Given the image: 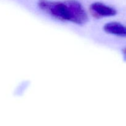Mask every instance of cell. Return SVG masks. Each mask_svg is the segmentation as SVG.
Listing matches in <instances>:
<instances>
[{"mask_svg": "<svg viewBox=\"0 0 126 126\" xmlns=\"http://www.w3.org/2000/svg\"><path fill=\"white\" fill-rule=\"evenodd\" d=\"M39 8L56 19L69 21L76 24H84L88 20L87 13L82 5L75 0L64 2H54L47 0H39Z\"/></svg>", "mask_w": 126, "mask_h": 126, "instance_id": "1", "label": "cell"}, {"mask_svg": "<svg viewBox=\"0 0 126 126\" xmlns=\"http://www.w3.org/2000/svg\"><path fill=\"white\" fill-rule=\"evenodd\" d=\"M90 10L92 14L96 18L111 17L116 14V11L114 8L99 2L92 4Z\"/></svg>", "mask_w": 126, "mask_h": 126, "instance_id": "2", "label": "cell"}, {"mask_svg": "<svg viewBox=\"0 0 126 126\" xmlns=\"http://www.w3.org/2000/svg\"><path fill=\"white\" fill-rule=\"evenodd\" d=\"M103 28L109 34L121 37H126V27L120 23L116 22H109L105 24Z\"/></svg>", "mask_w": 126, "mask_h": 126, "instance_id": "3", "label": "cell"}, {"mask_svg": "<svg viewBox=\"0 0 126 126\" xmlns=\"http://www.w3.org/2000/svg\"><path fill=\"white\" fill-rule=\"evenodd\" d=\"M123 53H124V55H125L126 56V49H124V50H123Z\"/></svg>", "mask_w": 126, "mask_h": 126, "instance_id": "4", "label": "cell"}]
</instances>
